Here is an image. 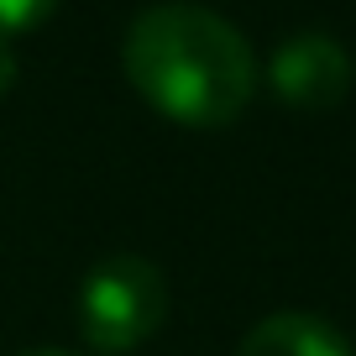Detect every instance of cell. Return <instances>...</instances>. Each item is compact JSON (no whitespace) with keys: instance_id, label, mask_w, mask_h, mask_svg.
Masks as SVG:
<instances>
[{"instance_id":"6da1fadb","label":"cell","mask_w":356,"mask_h":356,"mask_svg":"<svg viewBox=\"0 0 356 356\" xmlns=\"http://www.w3.org/2000/svg\"><path fill=\"white\" fill-rule=\"evenodd\" d=\"M121 63L131 89L173 126H231L257 95L252 42L210 6L168 0L126 26Z\"/></svg>"},{"instance_id":"7a4b0ae2","label":"cell","mask_w":356,"mask_h":356,"mask_svg":"<svg viewBox=\"0 0 356 356\" xmlns=\"http://www.w3.org/2000/svg\"><path fill=\"white\" fill-rule=\"evenodd\" d=\"M168 320V283L147 257H105L79 289V335L100 356H126Z\"/></svg>"},{"instance_id":"3957f363","label":"cell","mask_w":356,"mask_h":356,"mask_svg":"<svg viewBox=\"0 0 356 356\" xmlns=\"http://www.w3.org/2000/svg\"><path fill=\"white\" fill-rule=\"evenodd\" d=\"M267 89L299 115H325L351 95V53L325 32H299L267 58Z\"/></svg>"},{"instance_id":"277c9868","label":"cell","mask_w":356,"mask_h":356,"mask_svg":"<svg viewBox=\"0 0 356 356\" xmlns=\"http://www.w3.org/2000/svg\"><path fill=\"white\" fill-rule=\"evenodd\" d=\"M236 356H351V341L330 320H320V314L283 309V314L257 320L241 335Z\"/></svg>"},{"instance_id":"5b68a950","label":"cell","mask_w":356,"mask_h":356,"mask_svg":"<svg viewBox=\"0 0 356 356\" xmlns=\"http://www.w3.org/2000/svg\"><path fill=\"white\" fill-rule=\"evenodd\" d=\"M58 11V0H0V37H22Z\"/></svg>"},{"instance_id":"8992f818","label":"cell","mask_w":356,"mask_h":356,"mask_svg":"<svg viewBox=\"0 0 356 356\" xmlns=\"http://www.w3.org/2000/svg\"><path fill=\"white\" fill-rule=\"evenodd\" d=\"M16 84V53H11V37H0V95Z\"/></svg>"},{"instance_id":"52a82bcc","label":"cell","mask_w":356,"mask_h":356,"mask_svg":"<svg viewBox=\"0 0 356 356\" xmlns=\"http://www.w3.org/2000/svg\"><path fill=\"white\" fill-rule=\"evenodd\" d=\"M22 356H63V351H22Z\"/></svg>"}]
</instances>
